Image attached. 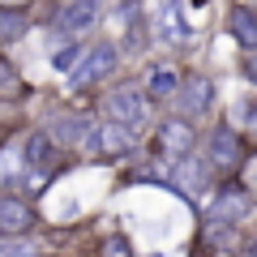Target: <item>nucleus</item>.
<instances>
[{
    "mask_svg": "<svg viewBox=\"0 0 257 257\" xmlns=\"http://www.w3.org/2000/svg\"><path fill=\"white\" fill-rule=\"evenodd\" d=\"M202 155L210 159V167L219 172V180H231V176L240 172V163H244V155H248V138L231 124V120H219V124L206 133Z\"/></svg>",
    "mask_w": 257,
    "mask_h": 257,
    "instance_id": "obj_1",
    "label": "nucleus"
},
{
    "mask_svg": "<svg viewBox=\"0 0 257 257\" xmlns=\"http://www.w3.org/2000/svg\"><path fill=\"white\" fill-rule=\"evenodd\" d=\"M197 120H189V116H180V111H172L167 120H159V128H155V155L163 159L167 167L172 163H180V159H189L193 150H197Z\"/></svg>",
    "mask_w": 257,
    "mask_h": 257,
    "instance_id": "obj_2",
    "label": "nucleus"
},
{
    "mask_svg": "<svg viewBox=\"0 0 257 257\" xmlns=\"http://www.w3.org/2000/svg\"><path fill=\"white\" fill-rule=\"evenodd\" d=\"M253 210H257V197L236 180V176H231V180H219V189L206 197V219H223V223H240V227H244Z\"/></svg>",
    "mask_w": 257,
    "mask_h": 257,
    "instance_id": "obj_3",
    "label": "nucleus"
},
{
    "mask_svg": "<svg viewBox=\"0 0 257 257\" xmlns=\"http://www.w3.org/2000/svg\"><path fill=\"white\" fill-rule=\"evenodd\" d=\"M150 94H146V86H133V82H120L116 90H107V99H103V111H107L111 120H120V124H128V128H146L150 124Z\"/></svg>",
    "mask_w": 257,
    "mask_h": 257,
    "instance_id": "obj_4",
    "label": "nucleus"
},
{
    "mask_svg": "<svg viewBox=\"0 0 257 257\" xmlns=\"http://www.w3.org/2000/svg\"><path fill=\"white\" fill-rule=\"evenodd\" d=\"M120 64V47L111 39H99L94 47H86L82 60L69 69V90H86V86H99L107 73H116Z\"/></svg>",
    "mask_w": 257,
    "mask_h": 257,
    "instance_id": "obj_5",
    "label": "nucleus"
},
{
    "mask_svg": "<svg viewBox=\"0 0 257 257\" xmlns=\"http://www.w3.org/2000/svg\"><path fill=\"white\" fill-rule=\"evenodd\" d=\"M86 150H90L94 159H107V163H116V159H128L133 150H138V128L120 124V120H103V124H94L90 142H86Z\"/></svg>",
    "mask_w": 257,
    "mask_h": 257,
    "instance_id": "obj_6",
    "label": "nucleus"
},
{
    "mask_svg": "<svg viewBox=\"0 0 257 257\" xmlns=\"http://www.w3.org/2000/svg\"><path fill=\"white\" fill-rule=\"evenodd\" d=\"M172 172H176L172 189H180L189 202H202V197H210V193H214V180H219V172L210 167V159L197 155V150H193L189 159H180V163H172Z\"/></svg>",
    "mask_w": 257,
    "mask_h": 257,
    "instance_id": "obj_7",
    "label": "nucleus"
},
{
    "mask_svg": "<svg viewBox=\"0 0 257 257\" xmlns=\"http://www.w3.org/2000/svg\"><path fill=\"white\" fill-rule=\"evenodd\" d=\"M214 77L210 73H184V82H180V90H176V99H172V107L180 111V116H189V120H202V116H210V107H214Z\"/></svg>",
    "mask_w": 257,
    "mask_h": 257,
    "instance_id": "obj_8",
    "label": "nucleus"
},
{
    "mask_svg": "<svg viewBox=\"0 0 257 257\" xmlns=\"http://www.w3.org/2000/svg\"><path fill=\"white\" fill-rule=\"evenodd\" d=\"M103 18V0H69V5H60L52 18V30L64 39H82L86 30H94Z\"/></svg>",
    "mask_w": 257,
    "mask_h": 257,
    "instance_id": "obj_9",
    "label": "nucleus"
},
{
    "mask_svg": "<svg viewBox=\"0 0 257 257\" xmlns=\"http://www.w3.org/2000/svg\"><path fill=\"white\" fill-rule=\"evenodd\" d=\"M150 30H155L159 43H172V47H184L189 43V22H184V5L180 0H159L150 9Z\"/></svg>",
    "mask_w": 257,
    "mask_h": 257,
    "instance_id": "obj_10",
    "label": "nucleus"
},
{
    "mask_svg": "<svg viewBox=\"0 0 257 257\" xmlns=\"http://www.w3.org/2000/svg\"><path fill=\"white\" fill-rule=\"evenodd\" d=\"M197 244L214 257H236L244 248V227L240 223H223V219H206L202 214V231H197Z\"/></svg>",
    "mask_w": 257,
    "mask_h": 257,
    "instance_id": "obj_11",
    "label": "nucleus"
},
{
    "mask_svg": "<svg viewBox=\"0 0 257 257\" xmlns=\"http://www.w3.org/2000/svg\"><path fill=\"white\" fill-rule=\"evenodd\" d=\"M94 124H99V120H94L90 111H56V116L47 120V138H52L56 146H82L86 150Z\"/></svg>",
    "mask_w": 257,
    "mask_h": 257,
    "instance_id": "obj_12",
    "label": "nucleus"
},
{
    "mask_svg": "<svg viewBox=\"0 0 257 257\" xmlns=\"http://www.w3.org/2000/svg\"><path fill=\"white\" fill-rule=\"evenodd\" d=\"M180 82H184V73H180V64H172V60H150L146 73H142V86H146V94L155 103H172Z\"/></svg>",
    "mask_w": 257,
    "mask_h": 257,
    "instance_id": "obj_13",
    "label": "nucleus"
},
{
    "mask_svg": "<svg viewBox=\"0 0 257 257\" xmlns=\"http://www.w3.org/2000/svg\"><path fill=\"white\" fill-rule=\"evenodd\" d=\"M39 223L35 206L26 197H13V193H0V236H26Z\"/></svg>",
    "mask_w": 257,
    "mask_h": 257,
    "instance_id": "obj_14",
    "label": "nucleus"
},
{
    "mask_svg": "<svg viewBox=\"0 0 257 257\" xmlns=\"http://www.w3.org/2000/svg\"><path fill=\"white\" fill-rule=\"evenodd\" d=\"M227 39L240 47V52H257V9L253 5H227Z\"/></svg>",
    "mask_w": 257,
    "mask_h": 257,
    "instance_id": "obj_15",
    "label": "nucleus"
},
{
    "mask_svg": "<svg viewBox=\"0 0 257 257\" xmlns=\"http://www.w3.org/2000/svg\"><path fill=\"white\" fill-rule=\"evenodd\" d=\"M56 150H60V146L47 138V128H43V133H30V142H26V163L35 167V172H52L56 159H60Z\"/></svg>",
    "mask_w": 257,
    "mask_h": 257,
    "instance_id": "obj_16",
    "label": "nucleus"
},
{
    "mask_svg": "<svg viewBox=\"0 0 257 257\" xmlns=\"http://www.w3.org/2000/svg\"><path fill=\"white\" fill-rule=\"evenodd\" d=\"M227 120H231V124H236L240 133H244V138L257 146V99H244V103H236V107L227 111Z\"/></svg>",
    "mask_w": 257,
    "mask_h": 257,
    "instance_id": "obj_17",
    "label": "nucleus"
},
{
    "mask_svg": "<svg viewBox=\"0 0 257 257\" xmlns=\"http://www.w3.org/2000/svg\"><path fill=\"white\" fill-rule=\"evenodd\" d=\"M26 30H30L26 9H0V43H13V39H22Z\"/></svg>",
    "mask_w": 257,
    "mask_h": 257,
    "instance_id": "obj_18",
    "label": "nucleus"
},
{
    "mask_svg": "<svg viewBox=\"0 0 257 257\" xmlns=\"http://www.w3.org/2000/svg\"><path fill=\"white\" fill-rule=\"evenodd\" d=\"M22 94H26V82H22V73L13 69L9 60H0V99L13 103V99H22Z\"/></svg>",
    "mask_w": 257,
    "mask_h": 257,
    "instance_id": "obj_19",
    "label": "nucleus"
},
{
    "mask_svg": "<svg viewBox=\"0 0 257 257\" xmlns=\"http://www.w3.org/2000/svg\"><path fill=\"white\" fill-rule=\"evenodd\" d=\"M236 180H240V184H244V189L257 197V146H248V155H244V163H240Z\"/></svg>",
    "mask_w": 257,
    "mask_h": 257,
    "instance_id": "obj_20",
    "label": "nucleus"
},
{
    "mask_svg": "<svg viewBox=\"0 0 257 257\" xmlns=\"http://www.w3.org/2000/svg\"><path fill=\"white\" fill-rule=\"evenodd\" d=\"M0 257H39V253H35V244H30V240H22V236H5Z\"/></svg>",
    "mask_w": 257,
    "mask_h": 257,
    "instance_id": "obj_21",
    "label": "nucleus"
},
{
    "mask_svg": "<svg viewBox=\"0 0 257 257\" xmlns=\"http://www.w3.org/2000/svg\"><path fill=\"white\" fill-rule=\"evenodd\" d=\"M99 257H138V253H133V244H128L124 236H107L99 244Z\"/></svg>",
    "mask_w": 257,
    "mask_h": 257,
    "instance_id": "obj_22",
    "label": "nucleus"
},
{
    "mask_svg": "<svg viewBox=\"0 0 257 257\" xmlns=\"http://www.w3.org/2000/svg\"><path fill=\"white\" fill-rule=\"evenodd\" d=\"M77 60H82V39H73V43L64 47V52H56V69H64V73H69Z\"/></svg>",
    "mask_w": 257,
    "mask_h": 257,
    "instance_id": "obj_23",
    "label": "nucleus"
},
{
    "mask_svg": "<svg viewBox=\"0 0 257 257\" xmlns=\"http://www.w3.org/2000/svg\"><path fill=\"white\" fill-rule=\"evenodd\" d=\"M30 0H0V9H26Z\"/></svg>",
    "mask_w": 257,
    "mask_h": 257,
    "instance_id": "obj_24",
    "label": "nucleus"
},
{
    "mask_svg": "<svg viewBox=\"0 0 257 257\" xmlns=\"http://www.w3.org/2000/svg\"><path fill=\"white\" fill-rule=\"evenodd\" d=\"M5 138H9V128H5V124H0V150H5Z\"/></svg>",
    "mask_w": 257,
    "mask_h": 257,
    "instance_id": "obj_25",
    "label": "nucleus"
},
{
    "mask_svg": "<svg viewBox=\"0 0 257 257\" xmlns=\"http://www.w3.org/2000/svg\"><path fill=\"white\" fill-rule=\"evenodd\" d=\"M236 257H240V253H236Z\"/></svg>",
    "mask_w": 257,
    "mask_h": 257,
    "instance_id": "obj_26",
    "label": "nucleus"
}]
</instances>
